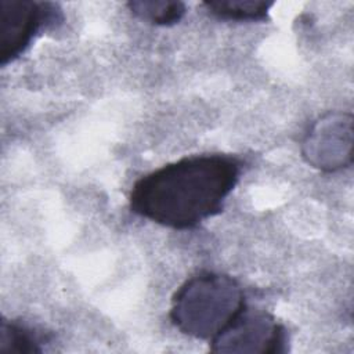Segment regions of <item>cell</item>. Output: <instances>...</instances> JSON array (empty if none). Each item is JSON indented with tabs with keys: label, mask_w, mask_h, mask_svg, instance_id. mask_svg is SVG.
<instances>
[{
	"label": "cell",
	"mask_w": 354,
	"mask_h": 354,
	"mask_svg": "<svg viewBox=\"0 0 354 354\" xmlns=\"http://www.w3.org/2000/svg\"><path fill=\"white\" fill-rule=\"evenodd\" d=\"M242 162L231 155L183 158L137 180L130 210L173 230H192L223 210L239 181Z\"/></svg>",
	"instance_id": "obj_1"
},
{
	"label": "cell",
	"mask_w": 354,
	"mask_h": 354,
	"mask_svg": "<svg viewBox=\"0 0 354 354\" xmlns=\"http://www.w3.org/2000/svg\"><path fill=\"white\" fill-rule=\"evenodd\" d=\"M246 306L243 288L235 278L203 271L187 279L176 290L169 318L183 335L210 342Z\"/></svg>",
	"instance_id": "obj_2"
},
{
	"label": "cell",
	"mask_w": 354,
	"mask_h": 354,
	"mask_svg": "<svg viewBox=\"0 0 354 354\" xmlns=\"http://www.w3.org/2000/svg\"><path fill=\"white\" fill-rule=\"evenodd\" d=\"M62 19L61 8L54 3L0 0V65L15 61L36 36Z\"/></svg>",
	"instance_id": "obj_3"
},
{
	"label": "cell",
	"mask_w": 354,
	"mask_h": 354,
	"mask_svg": "<svg viewBox=\"0 0 354 354\" xmlns=\"http://www.w3.org/2000/svg\"><path fill=\"white\" fill-rule=\"evenodd\" d=\"M300 152L314 169L335 173L353 163V115L330 111L319 116L306 131Z\"/></svg>",
	"instance_id": "obj_4"
},
{
	"label": "cell",
	"mask_w": 354,
	"mask_h": 354,
	"mask_svg": "<svg viewBox=\"0 0 354 354\" xmlns=\"http://www.w3.org/2000/svg\"><path fill=\"white\" fill-rule=\"evenodd\" d=\"M288 348V330L266 310L245 307L242 313L214 339L213 353L279 354Z\"/></svg>",
	"instance_id": "obj_5"
},
{
	"label": "cell",
	"mask_w": 354,
	"mask_h": 354,
	"mask_svg": "<svg viewBox=\"0 0 354 354\" xmlns=\"http://www.w3.org/2000/svg\"><path fill=\"white\" fill-rule=\"evenodd\" d=\"M48 336L19 321L3 319L0 325V353L36 354L43 351Z\"/></svg>",
	"instance_id": "obj_6"
},
{
	"label": "cell",
	"mask_w": 354,
	"mask_h": 354,
	"mask_svg": "<svg viewBox=\"0 0 354 354\" xmlns=\"http://www.w3.org/2000/svg\"><path fill=\"white\" fill-rule=\"evenodd\" d=\"M272 4L264 0H214L205 1L203 7L217 19L254 22L264 21Z\"/></svg>",
	"instance_id": "obj_7"
},
{
	"label": "cell",
	"mask_w": 354,
	"mask_h": 354,
	"mask_svg": "<svg viewBox=\"0 0 354 354\" xmlns=\"http://www.w3.org/2000/svg\"><path fill=\"white\" fill-rule=\"evenodd\" d=\"M127 7L138 19L158 26L176 25L187 12L183 1L171 0H134L129 1Z\"/></svg>",
	"instance_id": "obj_8"
}]
</instances>
